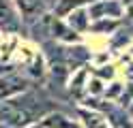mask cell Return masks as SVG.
<instances>
[{
    "label": "cell",
    "mask_w": 133,
    "mask_h": 128,
    "mask_svg": "<svg viewBox=\"0 0 133 128\" xmlns=\"http://www.w3.org/2000/svg\"><path fill=\"white\" fill-rule=\"evenodd\" d=\"M2 117L9 124H13V126H22V124H26L30 119V115L26 113V111L19 109V107H15V105H4L2 107Z\"/></svg>",
    "instance_id": "6da1fadb"
},
{
    "label": "cell",
    "mask_w": 133,
    "mask_h": 128,
    "mask_svg": "<svg viewBox=\"0 0 133 128\" xmlns=\"http://www.w3.org/2000/svg\"><path fill=\"white\" fill-rule=\"evenodd\" d=\"M0 26L4 30H17V26H19L9 0H0Z\"/></svg>",
    "instance_id": "7a4b0ae2"
},
{
    "label": "cell",
    "mask_w": 133,
    "mask_h": 128,
    "mask_svg": "<svg viewBox=\"0 0 133 128\" xmlns=\"http://www.w3.org/2000/svg\"><path fill=\"white\" fill-rule=\"evenodd\" d=\"M45 126H54V128H77L73 122H69L64 115H49L45 119Z\"/></svg>",
    "instance_id": "3957f363"
},
{
    "label": "cell",
    "mask_w": 133,
    "mask_h": 128,
    "mask_svg": "<svg viewBox=\"0 0 133 128\" xmlns=\"http://www.w3.org/2000/svg\"><path fill=\"white\" fill-rule=\"evenodd\" d=\"M86 0H62L60 4H58V15H64V13H69L71 9H75V6H79V4H84Z\"/></svg>",
    "instance_id": "277c9868"
},
{
    "label": "cell",
    "mask_w": 133,
    "mask_h": 128,
    "mask_svg": "<svg viewBox=\"0 0 133 128\" xmlns=\"http://www.w3.org/2000/svg\"><path fill=\"white\" fill-rule=\"evenodd\" d=\"M19 81H15V79H4L2 81V85H0V92L2 94H11V92H17L22 85H17Z\"/></svg>",
    "instance_id": "5b68a950"
},
{
    "label": "cell",
    "mask_w": 133,
    "mask_h": 128,
    "mask_svg": "<svg viewBox=\"0 0 133 128\" xmlns=\"http://www.w3.org/2000/svg\"><path fill=\"white\" fill-rule=\"evenodd\" d=\"M17 4H19V9L24 13H32L39 6V0H17Z\"/></svg>",
    "instance_id": "8992f818"
},
{
    "label": "cell",
    "mask_w": 133,
    "mask_h": 128,
    "mask_svg": "<svg viewBox=\"0 0 133 128\" xmlns=\"http://www.w3.org/2000/svg\"><path fill=\"white\" fill-rule=\"evenodd\" d=\"M86 124H88V128H107L105 119L97 117V115H86Z\"/></svg>",
    "instance_id": "52a82bcc"
}]
</instances>
